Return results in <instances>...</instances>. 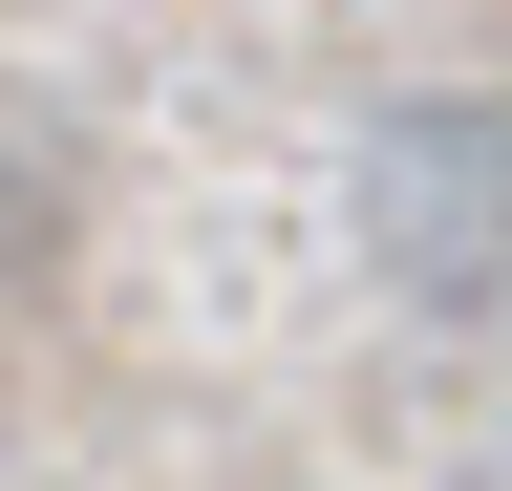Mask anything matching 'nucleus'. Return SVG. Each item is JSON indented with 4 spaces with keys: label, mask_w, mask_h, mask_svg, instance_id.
<instances>
[{
    "label": "nucleus",
    "mask_w": 512,
    "mask_h": 491,
    "mask_svg": "<svg viewBox=\"0 0 512 491\" xmlns=\"http://www.w3.org/2000/svg\"><path fill=\"white\" fill-rule=\"evenodd\" d=\"M363 257L406 299H512V107H384L363 129Z\"/></svg>",
    "instance_id": "nucleus-1"
}]
</instances>
